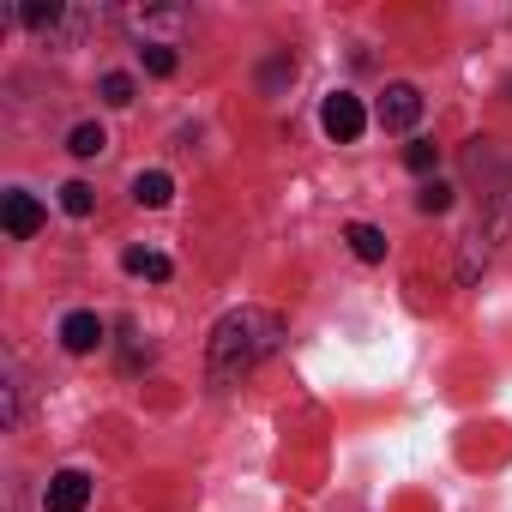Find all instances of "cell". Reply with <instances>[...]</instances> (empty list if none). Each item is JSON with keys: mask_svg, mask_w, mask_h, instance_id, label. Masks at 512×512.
Wrapping results in <instances>:
<instances>
[{"mask_svg": "<svg viewBox=\"0 0 512 512\" xmlns=\"http://www.w3.org/2000/svg\"><path fill=\"white\" fill-rule=\"evenodd\" d=\"M278 344H284V314H272V308H235V314H223L217 332H211V356H205L211 386H235L241 374L260 368Z\"/></svg>", "mask_w": 512, "mask_h": 512, "instance_id": "cell-1", "label": "cell"}, {"mask_svg": "<svg viewBox=\"0 0 512 512\" xmlns=\"http://www.w3.org/2000/svg\"><path fill=\"white\" fill-rule=\"evenodd\" d=\"M320 127H326L338 145L362 139V127H368V109H362V97H350V91H332V97H326V109H320Z\"/></svg>", "mask_w": 512, "mask_h": 512, "instance_id": "cell-2", "label": "cell"}, {"mask_svg": "<svg viewBox=\"0 0 512 512\" xmlns=\"http://www.w3.org/2000/svg\"><path fill=\"white\" fill-rule=\"evenodd\" d=\"M43 506H49V512H85V506H91V476H85V470H61V476H49Z\"/></svg>", "mask_w": 512, "mask_h": 512, "instance_id": "cell-3", "label": "cell"}, {"mask_svg": "<svg viewBox=\"0 0 512 512\" xmlns=\"http://www.w3.org/2000/svg\"><path fill=\"white\" fill-rule=\"evenodd\" d=\"M416 115H422V91H416V85H386V97H380V127L404 133V127H416Z\"/></svg>", "mask_w": 512, "mask_h": 512, "instance_id": "cell-4", "label": "cell"}, {"mask_svg": "<svg viewBox=\"0 0 512 512\" xmlns=\"http://www.w3.org/2000/svg\"><path fill=\"white\" fill-rule=\"evenodd\" d=\"M0 217H7V235H19V241H31V235L43 229V205H37L31 193H7Z\"/></svg>", "mask_w": 512, "mask_h": 512, "instance_id": "cell-5", "label": "cell"}, {"mask_svg": "<svg viewBox=\"0 0 512 512\" xmlns=\"http://www.w3.org/2000/svg\"><path fill=\"white\" fill-rule=\"evenodd\" d=\"M61 344H67L73 356H91V350L103 344V320H97V314H67V320H61Z\"/></svg>", "mask_w": 512, "mask_h": 512, "instance_id": "cell-6", "label": "cell"}, {"mask_svg": "<svg viewBox=\"0 0 512 512\" xmlns=\"http://www.w3.org/2000/svg\"><path fill=\"white\" fill-rule=\"evenodd\" d=\"M133 199H139V205H145V211H163V205H169V199H175V181H169V175H163V169H145V175H139V181H133Z\"/></svg>", "mask_w": 512, "mask_h": 512, "instance_id": "cell-7", "label": "cell"}, {"mask_svg": "<svg viewBox=\"0 0 512 512\" xmlns=\"http://www.w3.org/2000/svg\"><path fill=\"white\" fill-rule=\"evenodd\" d=\"M350 253H356V260H368V266H380L386 260V235L374 223H350Z\"/></svg>", "mask_w": 512, "mask_h": 512, "instance_id": "cell-8", "label": "cell"}, {"mask_svg": "<svg viewBox=\"0 0 512 512\" xmlns=\"http://www.w3.org/2000/svg\"><path fill=\"white\" fill-rule=\"evenodd\" d=\"M19 19H25L31 31H55V25L67 19V7H61V0H25V7H19Z\"/></svg>", "mask_w": 512, "mask_h": 512, "instance_id": "cell-9", "label": "cell"}, {"mask_svg": "<svg viewBox=\"0 0 512 512\" xmlns=\"http://www.w3.org/2000/svg\"><path fill=\"white\" fill-rule=\"evenodd\" d=\"M127 272H139V278L163 284V278H169V260H163V253H145V247H133V253H127Z\"/></svg>", "mask_w": 512, "mask_h": 512, "instance_id": "cell-10", "label": "cell"}, {"mask_svg": "<svg viewBox=\"0 0 512 512\" xmlns=\"http://www.w3.org/2000/svg\"><path fill=\"white\" fill-rule=\"evenodd\" d=\"M139 61H145V73H151V79H169V73H175V49H169V43H145V49H139Z\"/></svg>", "mask_w": 512, "mask_h": 512, "instance_id": "cell-11", "label": "cell"}, {"mask_svg": "<svg viewBox=\"0 0 512 512\" xmlns=\"http://www.w3.org/2000/svg\"><path fill=\"white\" fill-rule=\"evenodd\" d=\"M91 205H97V193H91L85 181H67V187H61V211H67V217H91Z\"/></svg>", "mask_w": 512, "mask_h": 512, "instance_id": "cell-12", "label": "cell"}, {"mask_svg": "<svg viewBox=\"0 0 512 512\" xmlns=\"http://www.w3.org/2000/svg\"><path fill=\"white\" fill-rule=\"evenodd\" d=\"M67 145H73V157H97L109 139H103V127H91V121H85V127H73V139H67Z\"/></svg>", "mask_w": 512, "mask_h": 512, "instance_id": "cell-13", "label": "cell"}, {"mask_svg": "<svg viewBox=\"0 0 512 512\" xmlns=\"http://www.w3.org/2000/svg\"><path fill=\"white\" fill-rule=\"evenodd\" d=\"M416 205H422V211H428V217H440V211H446V205H452V187H446V181H428V187H422V193H416Z\"/></svg>", "mask_w": 512, "mask_h": 512, "instance_id": "cell-14", "label": "cell"}, {"mask_svg": "<svg viewBox=\"0 0 512 512\" xmlns=\"http://www.w3.org/2000/svg\"><path fill=\"white\" fill-rule=\"evenodd\" d=\"M103 103L127 109V103H133V79H127V73H109V79H103Z\"/></svg>", "mask_w": 512, "mask_h": 512, "instance_id": "cell-15", "label": "cell"}, {"mask_svg": "<svg viewBox=\"0 0 512 512\" xmlns=\"http://www.w3.org/2000/svg\"><path fill=\"white\" fill-rule=\"evenodd\" d=\"M434 157H440V151H434L428 139H416V145L404 151V169H416V175H428V169H434Z\"/></svg>", "mask_w": 512, "mask_h": 512, "instance_id": "cell-16", "label": "cell"}]
</instances>
